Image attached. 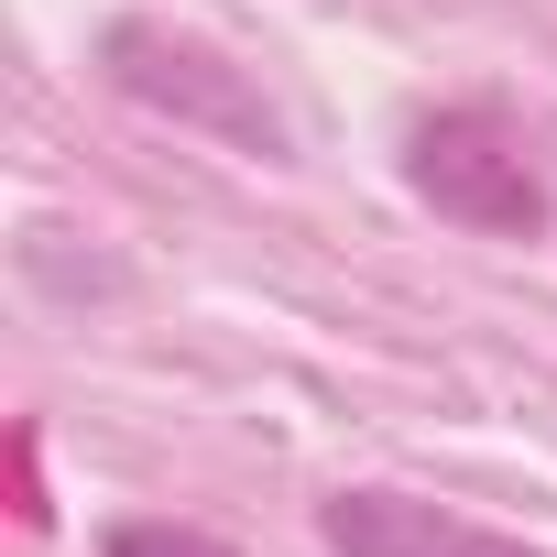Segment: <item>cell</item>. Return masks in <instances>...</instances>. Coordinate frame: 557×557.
<instances>
[{
  "instance_id": "cell-1",
  "label": "cell",
  "mask_w": 557,
  "mask_h": 557,
  "mask_svg": "<svg viewBox=\"0 0 557 557\" xmlns=\"http://www.w3.org/2000/svg\"><path fill=\"white\" fill-rule=\"evenodd\" d=\"M318 535H329L339 557H535V546L481 535V524H459V513H437V503H405V492H339V503L318 513Z\"/></svg>"
},
{
  "instance_id": "cell-2",
  "label": "cell",
  "mask_w": 557,
  "mask_h": 557,
  "mask_svg": "<svg viewBox=\"0 0 557 557\" xmlns=\"http://www.w3.org/2000/svg\"><path fill=\"white\" fill-rule=\"evenodd\" d=\"M110 557H240V546H219L197 524H110Z\"/></svg>"
}]
</instances>
